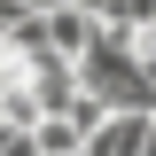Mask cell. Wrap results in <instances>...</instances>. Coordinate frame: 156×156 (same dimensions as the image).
Here are the masks:
<instances>
[{
	"instance_id": "1",
	"label": "cell",
	"mask_w": 156,
	"mask_h": 156,
	"mask_svg": "<svg viewBox=\"0 0 156 156\" xmlns=\"http://www.w3.org/2000/svg\"><path fill=\"white\" fill-rule=\"evenodd\" d=\"M101 31V16L94 8H78V0H55V8H39V39H47V55H86V39Z\"/></svg>"
},
{
	"instance_id": "2",
	"label": "cell",
	"mask_w": 156,
	"mask_h": 156,
	"mask_svg": "<svg viewBox=\"0 0 156 156\" xmlns=\"http://www.w3.org/2000/svg\"><path fill=\"white\" fill-rule=\"evenodd\" d=\"M86 148H94V156H133V148H148V109H101L94 125H86Z\"/></svg>"
},
{
	"instance_id": "3",
	"label": "cell",
	"mask_w": 156,
	"mask_h": 156,
	"mask_svg": "<svg viewBox=\"0 0 156 156\" xmlns=\"http://www.w3.org/2000/svg\"><path fill=\"white\" fill-rule=\"evenodd\" d=\"M31 16V8H16V0H0V47H8V39H16V23Z\"/></svg>"
}]
</instances>
